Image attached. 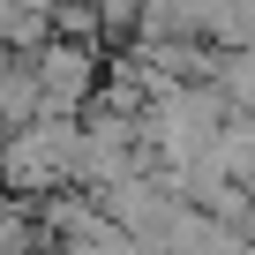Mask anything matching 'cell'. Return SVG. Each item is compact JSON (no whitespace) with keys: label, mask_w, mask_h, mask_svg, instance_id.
I'll list each match as a JSON object with an SVG mask.
<instances>
[{"label":"cell","mask_w":255,"mask_h":255,"mask_svg":"<svg viewBox=\"0 0 255 255\" xmlns=\"http://www.w3.org/2000/svg\"><path fill=\"white\" fill-rule=\"evenodd\" d=\"M75 158H83V120H23L0 143V195H15V203L68 195Z\"/></svg>","instance_id":"1"},{"label":"cell","mask_w":255,"mask_h":255,"mask_svg":"<svg viewBox=\"0 0 255 255\" xmlns=\"http://www.w3.org/2000/svg\"><path fill=\"white\" fill-rule=\"evenodd\" d=\"M98 75H105V53L98 45H68V38H45L30 53V90H38V120H83L90 98H98Z\"/></svg>","instance_id":"2"},{"label":"cell","mask_w":255,"mask_h":255,"mask_svg":"<svg viewBox=\"0 0 255 255\" xmlns=\"http://www.w3.org/2000/svg\"><path fill=\"white\" fill-rule=\"evenodd\" d=\"M90 15H98V30L105 38H135V23H143V0H90Z\"/></svg>","instance_id":"3"}]
</instances>
